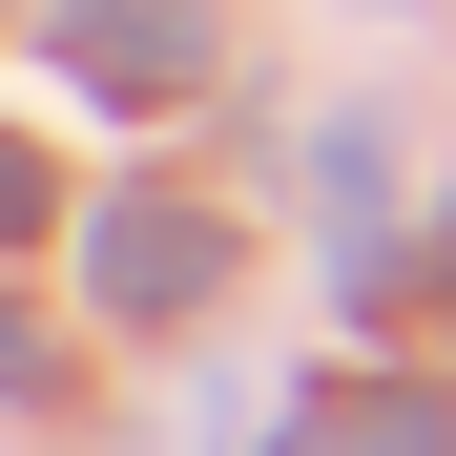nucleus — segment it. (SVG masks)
I'll return each mask as SVG.
<instances>
[{"label":"nucleus","mask_w":456,"mask_h":456,"mask_svg":"<svg viewBox=\"0 0 456 456\" xmlns=\"http://www.w3.org/2000/svg\"><path fill=\"white\" fill-rule=\"evenodd\" d=\"M62 84H104V104H187V84H208V0H62Z\"/></svg>","instance_id":"f257e3e1"},{"label":"nucleus","mask_w":456,"mask_h":456,"mask_svg":"<svg viewBox=\"0 0 456 456\" xmlns=\"http://www.w3.org/2000/svg\"><path fill=\"white\" fill-rule=\"evenodd\" d=\"M84 270H104V312L145 332V312H208V290H228V228H208V208H104Z\"/></svg>","instance_id":"f03ea898"},{"label":"nucleus","mask_w":456,"mask_h":456,"mask_svg":"<svg viewBox=\"0 0 456 456\" xmlns=\"http://www.w3.org/2000/svg\"><path fill=\"white\" fill-rule=\"evenodd\" d=\"M21 228H42V167H21V145H0V249H21Z\"/></svg>","instance_id":"7ed1b4c3"},{"label":"nucleus","mask_w":456,"mask_h":456,"mask_svg":"<svg viewBox=\"0 0 456 456\" xmlns=\"http://www.w3.org/2000/svg\"><path fill=\"white\" fill-rule=\"evenodd\" d=\"M270 456H332V436H270Z\"/></svg>","instance_id":"20e7f679"}]
</instances>
